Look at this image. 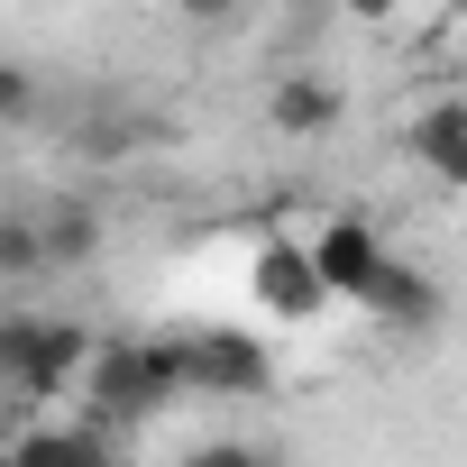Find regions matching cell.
<instances>
[{"instance_id":"1","label":"cell","mask_w":467,"mask_h":467,"mask_svg":"<svg viewBox=\"0 0 467 467\" xmlns=\"http://www.w3.org/2000/svg\"><path fill=\"white\" fill-rule=\"evenodd\" d=\"M83 412H101L110 431L156 421L165 403H183V339H101L83 358Z\"/></svg>"},{"instance_id":"2","label":"cell","mask_w":467,"mask_h":467,"mask_svg":"<svg viewBox=\"0 0 467 467\" xmlns=\"http://www.w3.org/2000/svg\"><path fill=\"white\" fill-rule=\"evenodd\" d=\"M83 358H92V330H83V321H56V312H0V394L56 403V394L83 385Z\"/></svg>"},{"instance_id":"3","label":"cell","mask_w":467,"mask_h":467,"mask_svg":"<svg viewBox=\"0 0 467 467\" xmlns=\"http://www.w3.org/2000/svg\"><path fill=\"white\" fill-rule=\"evenodd\" d=\"M303 248H312V275H321L330 303H367V285H376L385 257H394V248H385V229H376L367 211H330Z\"/></svg>"},{"instance_id":"4","label":"cell","mask_w":467,"mask_h":467,"mask_svg":"<svg viewBox=\"0 0 467 467\" xmlns=\"http://www.w3.org/2000/svg\"><path fill=\"white\" fill-rule=\"evenodd\" d=\"M275 385V358H266V339H248V330H183V394H266Z\"/></svg>"},{"instance_id":"5","label":"cell","mask_w":467,"mask_h":467,"mask_svg":"<svg viewBox=\"0 0 467 467\" xmlns=\"http://www.w3.org/2000/svg\"><path fill=\"white\" fill-rule=\"evenodd\" d=\"M339 119H348V92H339L330 74L294 65V74H275V83H266V129H275V138L312 147V138H330Z\"/></svg>"},{"instance_id":"6","label":"cell","mask_w":467,"mask_h":467,"mask_svg":"<svg viewBox=\"0 0 467 467\" xmlns=\"http://www.w3.org/2000/svg\"><path fill=\"white\" fill-rule=\"evenodd\" d=\"M248 294H257L275 321H321V312H330V294H321V275H312V248H303V239H266V248H257V266H248Z\"/></svg>"},{"instance_id":"7","label":"cell","mask_w":467,"mask_h":467,"mask_svg":"<svg viewBox=\"0 0 467 467\" xmlns=\"http://www.w3.org/2000/svg\"><path fill=\"white\" fill-rule=\"evenodd\" d=\"M119 449V431L92 412V421H28L19 440H10V458H28V467H101Z\"/></svg>"},{"instance_id":"8","label":"cell","mask_w":467,"mask_h":467,"mask_svg":"<svg viewBox=\"0 0 467 467\" xmlns=\"http://www.w3.org/2000/svg\"><path fill=\"white\" fill-rule=\"evenodd\" d=\"M367 321H385V330H431L440 321V285L412 266V257H385V275L367 285V303H358Z\"/></svg>"},{"instance_id":"9","label":"cell","mask_w":467,"mask_h":467,"mask_svg":"<svg viewBox=\"0 0 467 467\" xmlns=\"http://www.w3.org/2000/svg\"><path fill=\"white\" fill-rule=\"evenodd\" d=\"M37 239H47V266H92L101 220H92V202H47L37 211Z\"/></svg>"},{"instance_id":"10","label":"cell","mask_w":467,"mask_h":467,"mask_svg":"<svg viewBox=\"0 0 467 467\" xmlns=\"http://www.w3.org/2000/svg\"><path fill=\"white\" fill-rule=\"evenodd\" d=\"M0 275H10V285L47 275V239H37V211H0Z\"/></svg>"},{"instance_id":"11","label":"cell","mask_w":467,"mask_h":467,"mask_svg":"<svg viewBox=\"0 0 467 467\" xmlns=\"http://www.w3.org/2000/svg\"><path fill=\"white\" fill-rule=\"evenodd\" d=\"M47 110V83L28 74V65H10V56H0V129H28Z\"/></svg>"},{"instance_id":"12","label":"cell","mask_w":467,"mask_h":467,"mask_svg":"<svg viewBox=\"0 0 467 467\" xmlns=\"http://www.w3.org/2000/svg\"><path fill=\"white\" fill-rule=\"evenodd\" d=\"M174 19H183V28H202V37H229V28L248 19V0H174Z\"/></svg>"},{"instance_id":"13","label":"cell","mask_w":467,"mask_h":467,"mask_svg":"<svg viewBox=\"0 0 467 467\" xmlns=\"http://www.w3.org/2000/svg\"><path fill=\"white\" fill-rule=\"evenodd\" d=\"M421 174H440L449 192H467V129H458V138H440V147L421 156Z\"/></svg>"},{"instance_id":"14","label":"cell","mask_w":467,"mask_h":467,"mask_svg":"<svg viewBox=\"0 0 467 467\" xmlns=\"http://www.w3.org/2000/svg\"><path fill=\"white\" fill-rule=\"evenodd\" d=\"M339 10H348V19H367V28H376V19H394V10H403V0H339Z\"/></svg>"},{"instance_id":"15","label":"cell","mask_w":467,"mask_h":467,"mask_svg":"<svg viewBox=\"0 0 467 467\" xmlns=\"http://www.w3.org/2000/svg\"><path fill=\"white\" fill-rule=\"evenodd\" d=\"M458 28H467V10H458Z\"/></svg>"}]
</instances>
